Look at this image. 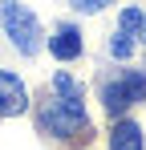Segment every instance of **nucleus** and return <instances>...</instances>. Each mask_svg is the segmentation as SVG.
<instances>
[{
    "instance_id": "f257e3e1",
    "label": "nucleus",
    "mask_w": 146,
    "mask_h": 150,
    "mask_svg": "<svg viewBox=\"0 0 146 150\" xmlns=\"http://www.w3.org/2000/svg\"><path fill=\"white\" fill-rule=\"evenodd\" d=\"M37 126L45 130L49 138H73V134L89 130V114H85L81 98H61L57 93L53 101H45L37 110Z\"/></svg>"
},
{
    "instance_id": "f03ea898",
    "label": "nucleus",
    "mask_w": 146,
    "mask_h": 150,
    "mask_svg": "<svg viewBox=\"0 0 146 150\" xmlns=\"http://www.w3.org/2000/svg\"><path fill=\"white\" fill-rule=\"evenodd\" d=\"M0 21H4V33L12 37V45H16L24 57H33V53L41 49V21H37L24 4L4 0V4H0Z\"/></svg>"
},
{
    "instance_id": "7ed1b4c3",
    "label": "nucleus",
    "mask_w": 146,
    "mask_h": 150,
    "mask_svg": "<svg viewBox=\"0 0 146 150\" xmlns=\"http://www.w3.org/2000/svg\"><path fill=\"white\" fill-rule=\"evenodd\" d=\"M101 101H106L110 114H122V110L146 101V73L142 69H122L118 77H110L101 85Z\"/></svg>"
},
{
    "instance_id": "20e7f679",
    "label": "nucleus",
    "mask_w": 146,
    "mask_h": 150,
    "mask_svg": "<svg viewBox=\"0 0 146 150\" xmlns=\"http://www.w3.org/2000/svg\"><path fill=\"white\" fill-rule=\"evenodd\" d=\"M28 110V89H24V81L16 73H8V69H0V114L4 118H16Z\"/></svg>"
},
{
    "instance_id": "39448f33",
    "label": "nucleus",
    "mask_w": 146,
    "mask_h": 150,
    "mask_svg": "<svg viewBox=\"0 0 146 150\" xmlns=\"http://www.w3.org/2000/svg\"><path fill=\"white\" fill-rule=\"evenodd\" d=\"M49 53L57 57V61H73V57H81V33L73 25H61L53 37H49Z\"/></svg>"
},
{
    "instance_id": "423d86ee",
    "label": "nucleus",
    "mask_w": 146,
    "mask_h": 150,
    "mask_svg": "<svg viewBox=\"0 0 146 150\" xmlns=\"http://www.w3.org/2000/svg\"><path fill=\"white\" fill-rule=\"evenodd\" d=\"M142 126L130 122V118H122L114 130H110V150H142Z\"/></svg>"
},
{
    "instance_id": "0eeeda50",
    "label": "nucleus",
    "mask_w": 146,
    "mask_h": 150,
    "mask_svg": "<svg viewBox=\"0 0 146 150\" xmlns=\"http://www.w3.org/2000/svg\"><path fill=\"white\" fill-rule=\"evenodd\" d=\"M118 28L126 33V37H134V41H146V12L142 8H122Z\"/></svg>"
},
{
    "instance_id": "6e6552de",
    "label": "nucleus",
    "mask_w": 146,
    "mask_h": 150,
    "mask_svg": "<svg viewBox=\"0 0 146 150\" xmlns=\"http://www.w3.org/2000/svg\"><path fill=\"white\" fill-rule=\"evenodd\" d=\"M134 45H138V41H134V37H126V33H114V41H110V57H118V61H126V57H134Z\"/></svg>"
},
{
    "instance_id": "1a4fd4ad",
    "label": "nucleus",
    "mask_w": 146,
    "mask_h": 150,
    "mask_svg": "<svg viewBox=\"0 0 146 150\" xmlns=\"http://www.w3.org/2000/svg\"><path fill=\"white\" fill-rule=\"evenodd\" d=\"M53 89H57L61 98H81V85H77L69 73H57V77H53Z\"/></svg>"
},
{
    "instance_id": "9d476101",
    "label": "nucleus",
    "mask_w": 146,
    "mask_h": 150,
    "mask_svg": "<svg viewBox=\"0 0 146 150\" xmlns=\"http://www.w3.org/2000/svg\"><path fill=\"white\" fill-rule=\"evenodd\" d=\"M73 8H77V12H101V8H106V4H114V0H69Z\"/></svg>"
}]
</instances>
